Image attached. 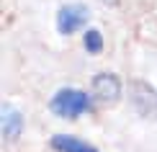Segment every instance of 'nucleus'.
<instances>
[{
  "mask_svg": "<svg viewBox=\"0 0 157 152\" xmlns=\"http://www.w3.org/2000/svg\"><path fill=\"white\" fill-rule=\"evenodd\" d=\"M23 131V116L13 106H3V137L5 139H18Z\"/></svg>",
  "mask_w": 157,
  "mask_h": 152,
  "instance_id": "5",
  "label": "nucleus"
},
{
  "mask_svg": "<svg viewBox=\"0 0 157 152\" xmlns=\"http://www.w3.org/2000/svg\"><path fill=\"white\" fill-rule=\"evenodd\" d=\"M93 95L101 103H116L121 98V80L113 72H98L93 77Z\"/></svg>",
  "mask_w": 157,
  "mask_h": 152,
  "instance_id": "3",
  "label": "nucleus"
},
{
  "mask_svg": "<svg viewBox=\"0 0 157 152\" xmlns=\"http://www.w3.org/2000/svg\"><path fill=\"white\" fill-rule=\"evenodd\" d=\"M52 150L54 152H98L90 142L72 134H54L52 137Z\"/></svg>",
  "mask_w": 157,
  "mask_h": 152,
  "instance_id": "4",
  "label": "nucleus"
},
{
  "mask_svg": "<svg viewBox=\"0 0 157 152\" xmlns=\"http://www.w3.org/2000/svg\"><path fill=\"white\" fill-rule=\"evenodd\" d=\"M49 108L59 119H77L90 108V95L77 88H62L49 101Z\"/></svg>",
  "mask_w": 157,
  "mask_h": 152,
  "instance_id": "1",
  "label": "nucleus"
},
{
  "mask_svg": "<svg viewBox=\"0 0 157 152\" xmlns=\"http://www.w3.org/2000/svg\"><path fill=\"white\" fill-rule=\"evenodd\" d=\"M85 49L90 52V54H101L103 52V36L98 29H88L85 31Z\"/></svg>",
  "mask_w": 157,
  "mask_h": 152,
  "instance_id": "6",
  "label": "nucleus"
},
{
  "mask_svg": "<svg viewBox=\"0 0 157 152\" xmlns=\"http://www.w3.org/2000/svg\"><path fill=\"white\" fill-rule=\"evenodd\" d=\"M90 18L88 8H85L82 3H70V5H62L59 13H57V31L64 36L75 34L77 29H82L85 21Z\"/></svg>",
  "mask_w": 157,
  "mask_h": 152,
  "instance_id": "2",
  "label": "nucleus"
}]
</instances>
